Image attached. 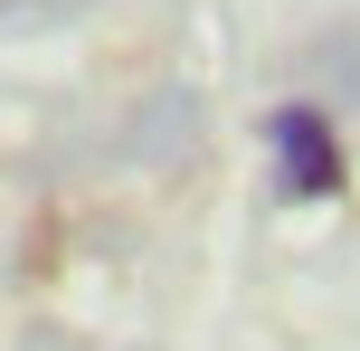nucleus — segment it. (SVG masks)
I'll return each instance as SVG.
<instances>
[{"mask_svg":"<svg viewBox=\"0 0 360 351\" xmlns=\"http://www.w3.org/2000/svg\"><path fill=\"white\" fill-rule=\"evenodd\" d=\"M266 152H275V190L285 200H332L342 190V133L323 105H275L266 114Z\"/></svg>","mask_w":360,"mask_h":351,"instance_id":"1","label":"nucleus"}]
</instances>
